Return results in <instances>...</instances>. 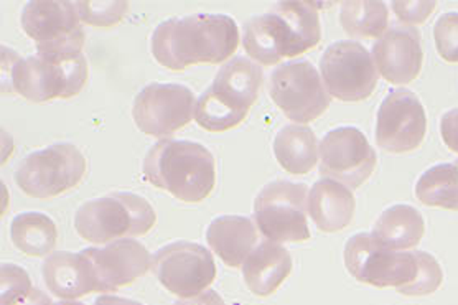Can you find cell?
Listing matches in <instances>:
<instances>
[{
    "label": "cell",
    "mask_w": 458,
    "mask_h": 305,
    "mask_svg": "<svg viewBox=\"0 0 458 305\" xmlns=\"http://www.w3.org/2000/svg\"><path fill=\"white\" fill-rule=\"evenodd\" d=\"M238 23L226 13H195L157 25L150 52L158 64L183 72L197 64H219L240 47Z\"/></svg>",
    "instance_id": "obj_1"
},
{
    "label": "cell",
    "mask_w": 458,
    "mask_h": 305,
    "mask_svg": "<svg viewBox=\"0 0 458 305\" xmlns=\"http://www.w3.org/2000/svg\"><path fill=\"white\" fill-rule=\"evenodd\" d=\"M318 2H281L242 25V47L254 64L274 66L301 56L322 40Z\"/></svg>",
    "instance_id": "obj_2"
},
{
    "label": "cell",
    "mask_w": 458,
    "mask_h": 305,
    "mask_svg": "<svg viewBox=\"0 0 458 305\" xmlns=\"http://www.w3.org/2000/svg\"><path fill=\"white\" fill-rule=\"evenodd\" d=\"M144 177L183 203L207 200L216 183L215 157L199 142L164 139L148 148Z\"/></svg>",
    "instance_id": "obj_3"
},
{
    "label": "cell",
    "mask_w": 458,
    "mask_h": 305,
    "mask_svg": "<svg viewBox=\"0 0 458 305\" xmlns=\"http://www.w3.org/2000/svg\"><path fill=\"white\" fill-rule=\"evenodd\" d=\"M156 223L157 213L152 205L144 197L125 191L84 201L74 213L78 236L99 246L144 236Z\"/></svg>",
    "instance_id": "obj_4"
},
{
    "label": "cell",
    "mask_w": 458,
    "mask_h": 305,
    "mask_svg": "<svg viewBox=\"0 0 458 305\" xmlns=\"http://www.w3.org/2000/svg\"><path fill=\"white\" fill-rule=\"evenodd\" d=\"M89 68L83 53L73 55H30L13 70L12 91L31 103L68 99L84 89Z\"/></svg>",
    "instance_id": "obj_5"
},
{
    "label": "cell",
    "mask_w": 458,
    "mask_h": 305,
    "mask_svg": "<svg viewBox=\"0 0 458 305\" xmlns=\"http://www.w3.org/2000/svg\"><path fill=\"white\" fill-rule=\"evenodd\" d=\"M309 189L305 183L274 180L254 200V225L272 242H305L310 240L307 221Z\"/></svg>",
    "instance_id": "obj_6"
},
{
    "label": "cell",
    "mask_w": 458,
    "mask_h": 305,
    "mask_svg": "<svg viewBox=\"0 0 458 305\" xmlns=\"http://www.w3.org/2000/svg\"><path fill=\"white\" fill-rule=\"evenodd\" d=\"M88 169L83 152L73 144H55L31 152L15 170L17 187L30 199L50 200L74 189Z\"/></svg>",
    "instance_id": "obj_7"
},
{
    "label": "cell",
    "mask_w": 458,
    "mask_h": 305,
    "mask_svg": "<svg viewBox=\"0 0 458 305\" xmlns=\"http://www.w3.org/2000/svg\"><path fill=\"white\" fill-rule=\"evenodd\" d=\"M344 267L361 284L399 291L414 281V251H394L383 246L371 233H356L344 251Z\"/></svg>",
    "instance_id": "obj_8"
},
{
    "label": "cell",
    "mask_w": 458,
    "mask_h": 305,
    "mask_svg": "<svg viewBox=\"0 0 458 305\" xmlns=\"http://www.w3.org/2000/svg\"><path fill=\"white\" fill-rule=\"evenodd\" d=\"M269 96L274 105L293 124L317 121L332 105L320 72L310 62L281 64L269 76Z\"/></svg>",
    "instance_id": "obj_9"
},
{
    "label": "cell",
    "mask_w": 458,
    "mask_h": 305,
    "mask_svg": "<svg viewBox=\"0 0 458 305\" xmlns=\"http://www.w3.org/2000/svg\"><path fill=\"white\" fill-rule=\"evenodd\" d=\"M320 76L328 95L344 103L365 101L379 81L373 55L360 42H335L320 58Z\"/></svg>",
    "instance_id": "obj_10"
},
{
    "label": "cell",
    "mask_w": 458,
    "mask_h": 305,
    "mask_svg": "<svg viewBox=\"0 0 458 305\" xmlns=\"http://www.w3.org/2000/svg\"><path fill=\"white\" fill-rule=\"evenodd\" d=\"M21 25L37 53L73 55L83 50L86 35L74 2H29L21 11Z\"/></svg>",
    "instance_id": "obj_11"
},
{
    "label": "cell",
    "mask_w": 458,
    "mask_h": 305,
    "mask_svg": "<svg viewBox=\"0 0 458 305\" xmlns=\"http://www.w3.org/2000/svg\"><path fill=\"white\" fill-rule=\"evenodd\" d=\"M193 91L175 83H152L137 93L132 117L146 136L167 139L195 119Z\"/></svg>",
    "instance_id": "obj_12"
},
{
    "label": "cell",
    "mask_w": 458,
    "mask_h": 305,
    "mask_svg": "<svg viewBox=\"0 0 458 305\" xmlns=\"http://www.w3.org/2000/svg\"><path fill=\"white\" fill-rule=\"evenodd\" d=\"M152 271L158 283L178 299H190L208 291L216 279L213 254L197 242L177 241L160 248Z\"/></svg>",
    "instance_id": "obj_13"
},
{
    "label": "cell",
    "mask_w": 458,
    "mask_h": 305,
    "mask_svg": "<svg viewBox=\"0 0 458 305\" xmlns=\"http://www.w3.org/2000/svg\"><path fill=\"white\" fill-rule=\"evenodd\" d=\"M320 174L350 189H360L375 174L377 156L368 137L356 127L332 129L318 144Z\"/></svg>",
    "instance_id": "obj_14"
},
{
    "label": "cell",
    "mask_w": 458,
    "mask_h": 305,
    "mask_svg": "<svg viewBox=\"0 0 458 305\" xmlns=\"http://www.w3.org/2000/svg\"><path fill=\"white\" fill-rule=\"evenodd\" d=\"M428 134L424 105L412 91L389 93L376 114V144L386 152L406 154L422 146Z\"/></svg>",
    "instance_id": "obj_15"
},
{
    "label": "cell",
    "mask_w": 458,
    "mask_h": 305,
    "mask_svg": "<svg viewBox=\"0 0 458 305\" xmlns=\"http://www.w3.org/2000/svg\"><path fill=\"white\" fill-rule=\"evenodd\" d=\"M84 254L93 261L101 283V292H114L136 283L152 267L154 258L134 238L109 242L101 248H88Z\"/></svg>",
    "instance_id": "obj_16"
},
{
    "label": "cell",
    "mask_w": 458,
    "mask_h": 305,
    "mask_svg": "<svg viewBox=\"0 0 458 305\" xmlns=\"http://www.w3.org/2000/svg\"><path fill=\"white\" fill-rule=\"evenodd\" d=\"M379 74L391 85H409L422 72V37L414 27H393L373 45Z\"/></svg>",
    "instance_id": "obj_17"
},
{
    "label": "cell",
    "mask_w": 458,
    "mask_h": 305,
    "mask_svg": "<svg viewBox=\"0 0 458 305\" xmlns=\"http://www.w3.org/2000/svg\"><path fill=\"white\" fill-rule=\"evenodd\" d=\"M47 289L62 301H78L84 295L101 292V283L93 261L84 254L56 251L42 266Z\"/></svg>",
    "instance_id": "obj_18"
},
{
    "label": "cell",
    "mask_w": 458,
    "mask_h": 305,
    "mask_svg": "<svg viewBox=\"0 0 458 305\" xmlns=\"http://www.w3.org/2000/svg\"><path fill=\"white\" fill-rule=\"evenodd\" d=\"M264 85V73L259 64L246 56H236L223 64L208 88L219 103L241 113L250 114Z\"/></svg>",
    "instance_id": "obj_19"
},
{
    "label": "cell",
    "mask_w": 458,
    "mask_h": 305,
    "mask_svg": "<svg viewBox=\"0 0 458 305\" xmlns=\"http://www.w3.org/2000/svg\"><path fill=\"white\" fill-rule=\"evenodd\" d=\"M307 210L320 232H342L354 218L353 190L336 180L322 177L309 190Z\"/></svg>",
    "instance_id": "obj_20"
},
{
    "label": "cell",
    "mask_w": 458,
    "mask_h": 305,
    "mask_svg": "<svg viewBox=\"0 0 458 305\" xmlns=\"http://www.w3.org/2000/svg\"><path fill=\"white\" fill-rule=\"evenodd\" d=\"M292 256L282 244L260 241L241 266L244 284L258 297L274 294L292 273Z\"/></svg>",
    "instance_id": "obj_21"
},
{
    "label": "cell",
    "mask_w": 458,
    "mask_h": 305,
    "mask_svg": "<svg viewBox=\"0 0 458 305\" xmlns=\"http://www.w3.org/2000/svg\"><path fill=\"white\" fill-rule=\"evenodd\" d=\"M254 221L238 215H225L209 223L207 241L211 251L228 267H241L258 246Z\"/></svg>",
    "instance_id": "obj_22"
},
{
    "label": "cell",
    "mask_w": 458,
    "mask_h": 305,
    "mask_svg": "<svg viewBox=\"0 0 458 305\" xmlns=\"http://www.w3.org/2000/svg\"><path fill=\"white\" fill-rule=\"evenodd\" d=\"M371 234L389 250L411 251L422 241L426 221L414 207L397 203L379 215Z\"/></svg>",
    "instance_id": "obj_23"
},
{
    "label": "cell",
    "mask_w": 458,
    "mask_h": 305,
    "mask_svg": "<svg viewBox=\"0 0 458 305\" xmlns=\"http://www.w3.org/2000/svg\"><path fill=\"white\" fill-rule=\"evenodd\" d=\"M274 156L292 175H307L318 162V140L312 129L303 124L282 127L274 139Z\"/></svg>",
    "instance_id": "obj_24"
},
{
    "label": "cell",
    "mask_w": 458,
    "mask_h": 305,
    "mask_svg": "<svg viewBox=\"0 0 458 305\" xmlns=\"http://www.w3.org/2000/svg\"><path fill=\"white\" fill-rule=\"evenodd\" d=\"M11 240L25 256L48 258L55 253L58 228L48 215L40 211H25L12 221Z\"/></svg>",
    "instance_id": "obj_25"
},
{
    "label": "cell",
    "mask_w": 458,
    "mask_h": 305,
    "mask_svg": "<svg viewBox=\"0 0 458 305\" xmlns=\"http://www.w3.org/2000/svg\"><path fill=\"white\" fill-rule=\"evenodd\" d=\"M416 197L428 207L458 211V160L426 170L417 180Z\"/></svg>",
    "instance_id": "obj_26"
},
{
    "label": "cell",
    "mask_w": 458,
    "mask_h": 305,
    "mask_svg": "<svg viewBox=\"0 0 458 305\" xmlns=\"http://www.w3.org/2000/svg\"><path fill=\"white\" fill-rule=\"evenodd\" d=\"M340 25L353 38H381L389 30V11L385 2H344L340 7Z\"/></svg>",
    "instance_id": "obj_27"
},
{
    "label": "cell",
    "mask_w": 458,
    "mask_h": 305,
    "mask_svg": "<svg viewBox=\"0 0 458 305\" xmlns=\"http://www.w3.org/2000/svg\"><path fill=\"white\" fill-rule=\"evenodd\" d=\"M246 114L236 113L229 109L223 103H219L215 96L209 93L208 89L203 91L195 106V121L201 129L218 134V132H226L234 127L240 126L241 123L246 119Z\"/></svg>",
    "instance_id": "obj_28"
},
{
    "label": "cell",
    "mask_w": 458,
    "mask_h": 305,
    "mask_svg": "<svg viewBox=\"0 0 458 305\" xmlns=\"http://www.w3.org/2000/svg\"><path fill=\"white\" fill-rule=\"evenodd\" d=\"M417 258V274L414 281L406 287L399 289V294L407 297H422L437 292L444 283V271L442 266L432 254L426 251H414Z\"/></svg>",
    "instance_id": "obj_29"
},
{
    "label": "cell",
    "mask_w": 458,
    "mask_h": 305,
    "mask_svg": "<svg viewBox=\"0 0 458 305\" xmlns=\"http://www.w3.org/2000/svg\"><path fill=\"white\" fill-rule=\"evenodd\" d=\"M80 21L94 29H113L124 21L129 2H74Z\"/></svg>",
    "instance_id": "obj_30"
},
{
    "label": "cell",
    "mask_w": 458,
    "mask_h": 305,
    "mask_svg": "<svg viewBox=\"0 0 458 305\" xmlns=\"http://www.w3.org/2000/svg\"><path fill=\"white\" fill-rule=\"evenodd\" d=\"M434 42L438 56L447 64H458V12H447L434 25Z\"/></svg>",
    "instance_id": "obj_31"
},
{
    "label": "cell",
    "mask_w": 458,
    "mask_h": 305,
    "mask_svg": "<svg viewBox=\"0 0 458 305\" xmlns=\"http://www.w3.org/2000/svg\"><path fill=\"white\" fill-rule=\"evenodd\" d=\"M33 285L29 273L19 264L4 263L0 267V301L2 305L29 294Z\"/></svg>",
    "instance_id": "obj_32"
},
{
    "label": "cell",
    "mask_w": 458,
    "mask_h": 305,
    "mask_svg": "<svg viewBox=\"0 0 458 305\" xmlns=\"http://www.w3.org/2000/svg\"><path fill=\"white\" fill-rule=\"evenodd\" d=\"M437 9V2H394L393 12L396 13L397 21H403L406 27L420 25Z\"/></svg>",
    "instance_id": "obj_33"
},
{
    "label": "cell",
    "mask_w": 458,
    "mask_h": 305,
    "mask_svg": "<svg viewBox=\"0 0 458 305\" xmlns=\"http://www.w3.org/2000/svg\"><path fill=\"white\" fill-rule=\"evenodd\" d=\"M440 136L444 144L458 154V107L450 109L440 119Z\"/></svg>",
    "instance_id": "obj_34"
},
{
    "label": "cell",
    "mask_w": 458,
    "mask_h": 305,
    "mask_svg": "<svg viewBox=\"0 0 458 305\" xmlns=\"http://www.w3.org/2000/svg\"><path fill=\"white\" fill-rule=\"evenodd\" d=\"M21 56L9 47H2V95L13 96L12 76Z\"/></svg>",
    "instance_id": "obj_35"
},
{
    "label": "cell",
    "mask_w": 458,
    "mask_h": 305,
    "mask_svg": "<svg viewBox=\"0 0 458 305\" xmlns=\"http://www.w3.org/2000/svg\"><path fill=\"white\" fill-rule=\"evenodd\" d=\"M174 305H226L225 304V301H223V297L216 292V291H213V289H208V291H205V292H201V294L195 295V297H190V299H177L175 301V304Z\"/></svg>",
    "instance_id": "obj_36"
},
{
    "label": "cell",
    "mask_w": 458,
    "mask_h": 305,
    "mask_svg": "<svg viewBox=\"0 0 458 305\" xmlns=\"http://www.w3.org/2000/svg\"><path fill=\"white\" fill-rule=\"evenodd\" d=\"M7 305H55L50 299V295L45 294L40 289H31L29 294L21 295L19 299L12 301Z\"/></svg>",
    "instance_id": "obj_37"
},
{
    "label": "cell",
    "mask_w": 458,
    "mask_h": 305,
    "mask_svg": "<svg viewBox=\"0 0 458 305\" xmlns=\"http://www.w3.org/2000/svg\"><path fill=\"white\" fill-rule=\"evenodd\" d=\"M93 305H144L132 299H125V297H119V295L103 294L99 295Z\"/></svg>",
    "instance_id": "obj_38"
},
{
    "label": "cell",
    "mask_w": 458,
    "mask_h": 305,
    "mask_svg": "<svg viewBox=\"0 0 458 305\" xmlns=\"http://www.w3.org/2000/svg\"><path fill=\"white\" fill-rule=\"evenodd\" d=\"M2 148H4V154H2V164L7 162V158L11 157L13 152V140L12 137L5 132V129L2 131Z\"/></svg>",
    "instance_id": "obj_39"
},
{
    "label": "cell",
    "mask_w": 458,
    "mask_h": 305,
    "mask_svg": "<svg viewBox=\"0 0 458 305\" xmlns=\"http://www.w3.org/2000/svg\"><path fill=\"white\" fill-rule=\"evenodd\" d=\"M2 195H4V207H2V215H7L9 210V190L5 187V183H2Z\"/></svg>",
    "instance_id": "obj_40"
},
{
    "label": "cell",
    "mask_w": 458,
    "mask_h": 305,
    "mask_svg": "<svg viewBox=\"0 0 458 305\" xmlns=\"http://www.w3.org/2000/svg\"><path fill=\"white\" fill-rule=\"evenodd\" d=\"M55 305H84L81 302H78V301H62V302H56Z\"/></svg>",
    "instance_id": "obj_41"
}]
</instances>
